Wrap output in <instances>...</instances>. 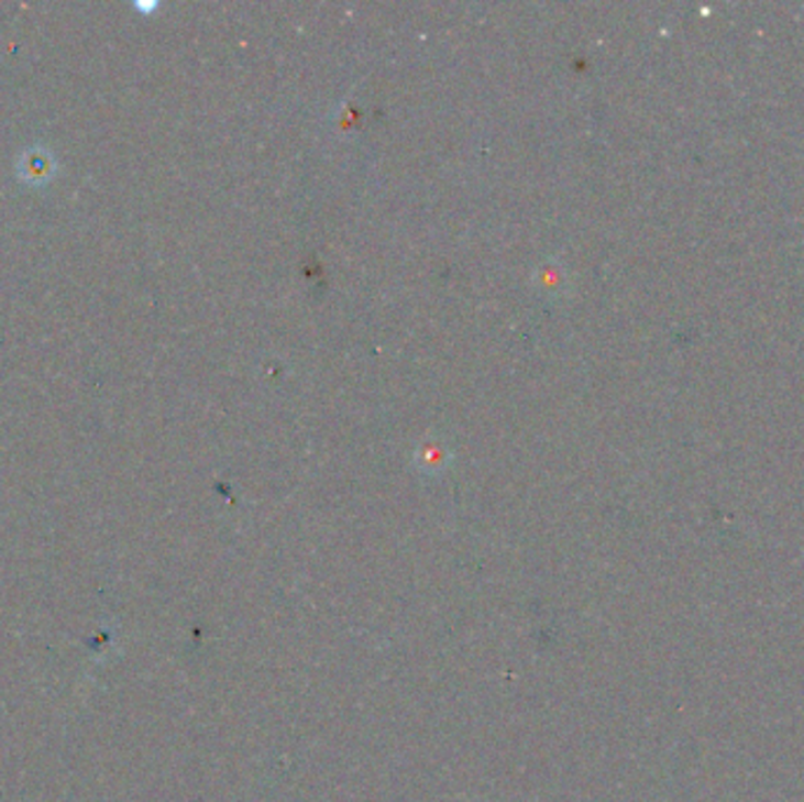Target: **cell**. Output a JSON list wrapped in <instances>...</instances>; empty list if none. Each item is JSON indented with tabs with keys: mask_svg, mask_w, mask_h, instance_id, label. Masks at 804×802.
Here are the masks:
<instances>
[{
	"mask_svg": "<svg viewBox=\"0 0 804 802\" xmlns=\"http://www.w3.org/2000/svg\"><path fill=\"white\" fill-rule=\"evenodd\" d=\"M415 459H417V466L429 471V473H438L442 471L444 466H448L452 462V452L442 446L440 440L436 438H426L421 446L417 448L415 452Z\"/></svg>",
	"mask_w": 804,
	"mask_h": 802,
	"instance_id": "cell-1",
	"label": "cell"
},
{
	"mask_svg": "<svg viewBox=\"0 0 804 802\" xmlns=\"http://www.w3.org/2000/svg\"><path fill=\"white\" fill-rule=\"evenodd\" d=\"M539 285L553 289V293H558V289L562 287V276H560V273H555V264H553V273H551V266H546V268L541 271Z\"/></svg>",
	"mask_w": 804,
	"mask_h": 802,
	"instance_id": "cell-2",
	"label": "cell"
}]
</instances>
